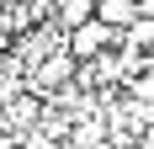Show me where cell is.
I'll return each mask as SVG.
<instances>
[{"label": "cell", "instance_id": "cell-4", "mask_svg": "<svg viewBox=\"0 0 154 149\" xmlns=\"http://www.w3.org/2000/svg\"><path fill=\"white\" fill-rule=\"evenodd\" d=\"M128 90H133V96H138L143 106L154 101V69H138V74H128Z\"/></svg>", "mask_w": 154, "mask_h": 149}, {"label": "cell", "instance_id": "cell-2", "mask_svg": "<svg viewBox=\"0 0 154 149\" xmlns=\"http://www.w3.org/2000/svg\"><path fill=\"white\" fill-rule=\"evenodd\" d=\"M122 43L133 48V53H138V48H154V16H133L122 27Z\"/></svg>", "mask_w": 154, "mask_h": 149}, {"label": "cell", "instance_id": "cell-3", "mask_svg": "<svg viewBox=\"0 0 154 149\" xmlns=\"http://www.w3.org/2000/svg\"><path fill=\"white\" fill-rule=\"evenodd\" d=\"M53 16H59L64 27H80V21H91V16H96V0H59Z\"/></svg>", "mask_w": 154, "mask_h": 149}, {"label": "cell", "instance_id": "cell-6", "mask_svg": "<svg viewBox=\"0 0 154 149\" xmlns=\"http://www.w3.org/2000/svg\"><path fill=\"white\" fill-rule=\"evenodd\" d=\"M138 16H154V0H138Z\"/></svg>", "mask_w": 154, "mask_h": 149}, {"label": "cell", "instance_id": "cell-5", "mask_svg": "<svg viewBox=\"0 0 154 149\" xmlns=\"http://www.w3.org/2000/svg\"><path fill=\"white\" fill-rule=\"evenodd\" d=\"M138 149H154V122H143V133H138Z\"/></svg>", "mask_w": 154, "mask_h": 149}, {"label": "cell", "instance_id": "cell-1", "mask_svg": "<svg viewBox=\"0 0 154 149\" xmlns=\"http://www.w3.org/2000/svg\"><path fill=\"white\" fill-rule=\"evenodd\" d=\"M96 16H101L106 27H117V32H122L128 21L138 16V0H96Z\"/></svg>", "mask_w": 154, "mask_h": 149}]
</instances>
